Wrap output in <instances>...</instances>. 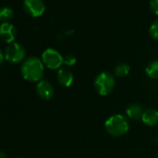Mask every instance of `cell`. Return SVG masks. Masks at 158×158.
<instances>
[{
  "instance_id": "obj_1",
  "label": "cell",
  "mask_w": 158,
  "mask_h": 158,
  "mask_svg": "<svg viewBox=\"0 0 158 158\" xmlns=\"http://www.w3.org/2000/svg\"><path fill=\"white\" fill-rule=\"evenodd\" d=\"M45 65L37 57H28L25 59L21 66V73L23 77L29 82H39L44 75Z\"/></svg>"
},
{
  "instance_id": "obj_2",
  "label": "cell",
  "mask_w": 158,
  "mask_h": 158,
  "mask_svg": "<svg viewBox=\"0 0 158 158\" xmlns=\"http://www.w3.org/2000/svg\"><path fill=\"white\" fill-rule=\"evenodd\" d=\"M105 130L113 137H121L127 133L129 123L123 114H114L110 116L104 123Z\"/></svg>"
},
{
  "instance_id": "obj_3",
  "label": "cell",
  "mask_w": 158,
  "mask_h": 158,
  "mask_svg": "<svg viewBox=\"0 0 158 158\" xmlns=\"http://www.w3.org/2000/svg\"><path fill=\"white\" fill-rule=\"evenodd\" d=\"M114 77L108 72H102L95 77L94 88L96 91L102 96H107L111 94L114 89Z\"/></svg>"
},
{
  "instance_id": "obj_4",
  "label": "cell",
  "mask_w": 158,
  "mask_h": 158,
  "mask_svg": "<svg viewBox=\"0 0 158 158\" xmlns=\"http://www.w3.org/2000/svg\"><path fill=\"white\" fill-rule=\"evenodd\" d=\"M5 59L10 63H19L24 60L26 50L25 48L19 43H11L7 46L4 51Z\"/></svg>"
},
{
  "instance_id": "obj_5",
  "label": "cell",
  "mask_w": 158,
  "mask_h": 158,
  "mask_svg": "<svg viewBox=\"0 0 158 158\" xmlns=\"http://www.w3.org/2000/svg\"><path fill=\"white\" fill-rule=\"evenodd\" d=\"M42 61L44 65L50 70L60 69L63 64V57L54 48H47L42 53Z\"/></svg>"
},
{
  "instance_id": "obj_6",
  "label": "cell",
  "mask_w": 158,
  "mask_h": 158,
  "mask_svg": "<svg viewBox=\"0 0 158 158\" xmlns=\"http://www.w3.org/2000/svg\"><path fill=\"white\" fill-rule=\"evenodd\" d=\"M23 10L32 17H39L45 12L46 7L42 0H24Z\"/></svg>"
},
{
  "instance_id": "obj_7",
  "label": "cell",
  "mask_w": 158,
  "mask_h": 158,
  "mask_svg": "<svg viewBox=\"0 0 158 158\" xmlns=\"http://www.w3.org/2000/svg\"><path fill=\"white\" fill-rule=\"evenodd\" d=\"M17 37V30L10 23H5L0 25V39L7 44H11Z\"/></svg>"
},
{
  "instance_id": "obj_8",
  "label": "cell",
  "mask_w": 158,
  "mask_h": 158,
  "mask_svg": "<svg viewBox=\"0 0 158 158\" xmlns=\"http://www.w3.org/2000/svg\"><path fill=\"white\" fill-rule=\"evenodd\" d=\"M35 91L37 96L45 101L50 100L54 95V88L48 80H41L36 84Z\"/></svg>"
},
{
  "instance_id": "obj_9",
  "label": "cell",
  "mask_w": 158,
  "mask_h": 158,
  "mask_svg": "<svg viewBox=\"0 0 158 158\" xmlns=\"http://www.w3.org/2000/svg\"><path fill=\"white\" fill-rule=\"evenodd\" d=\"M57 80L60 86L69 88L73 82V74L68 68H60L57 73Z\"/></svg>"
},
{
  "instance_id": "obj_10",
  "label": "cell",
  "mask_w": 158,
  "mask_h": 158,
  "mask_svg": "<svg viewBox=\"0 0 158 158\" xmlns=\"http://www.w3.org/2000/svg\"><path fill=\"white\" fill-rule=\"evenodd\" d=\"M144 111L145 110L143 109L142 105H140L139 103H132L127 107L126 114L129 119L138 121V120H140L142 118Z\"/></svg>"
},
{
  "instance_id": "obj_11",
  "label": "cell",
  "mask_w": 158,
  "mask_h": 158,
  "mask_svg": "<svg viewBox=\"0 0 158 158\" xmlns=\"http://www.w3.org/2000/svg\"><path fill=\"white\" fill-rule=\"evenodd\" d=\"M141 120L146 126L149 127H154L158 125V110L153 108L145 110Z\"/></svg>"
},
{
  "instance_id": "obj_12",
  "label": "cell",
  "mask_w": 158,
  "mask_h": 158,
  "mask_svg": "<svg viewBox=\"0 0 158 158\" xmlns=\"http://www.w3.org/2000/svg\"><path fill=\"white\" fill-rule=\"evenodd\" d=\"M129 72H130V66H129L127 63L121 62V63H118V64L114 67V76H116V77L123 78V77H126L127 75H128Z\"/></svg>"
},
{
  "instance_id": "obj_13",
  "label": "cell",
  "mask_w": 158,
  "mask_h": 158,
  "mask_svg": "<svg viewBox=\"0 0 158 158\" xmlns=\"http://www.w3.org/2000/svg\"><path fill=\"white\" fill-rule=\"evenodd\" d=\"M146 74L152 79H158V60H153L145 69Z\"/></svg>"
},
{
  "instance_id": "obj_14",
  "label": "cell",
  "mask_w": 158,
  "mask_h": 158,
  "mask_svg": "<svg viewBox=\"0 0 158 158\" xmlns=\"http://www.w3.org/2000/svg\"><path fill=\"white\" fill-rule=\"evenodd\" d=\"M13 10L10 8H1L0 9V22L2 23H10V21L13 17Z\"/></svg>"
},
{
  "instance_id": "obj_15",
  "label": "cell",
  "mask_w": 158,
  "mask_h": 158,
  "mask_svg": "<svg viewBox=\"0 0 158 158\" xmlns=\"http://www.w3.org/2000/svg\"><path fill=\"white\" fill-rule=\"evenodd\" d=\"M149 34H150L151 37H152L153 40L158 41V19L155 20V21L152 23V25L150 26Z\"/></svg>"
},
{
  "instance_id": "obj_16",
  "label": "cell",
  "mask_w": 158,
  "mask_h": 158,
  "mask_svg": "<svg viewBox=\"0 0 158 158\" xmlns=\"http://www.w3.org/2000/svg\"><path fill=\"white\" fill-rule=\"evenodd\" d=\"M75 63H76V57L73 54H66L63 57V64L64 65L71 67V66H73Z\"/></svg>"
},
{
  "instance_id": "obj_17",
  "label": "cell",
  "mask_w": 158,
  "mask_h": 158,
  "mask_svg": "<svg viewBox=\"0 0 158 158\" xmlns=\"http://www.w3.org/2000/svg\"><path fill=\"white\" fill-rule=\"evenodd\" d=\"M150 9L155 15L158 16V0H151Z\"/></svg>"
},
{
  "instance_id": "obj_18",
  "label": "cell",
  "mask_w": 158,
  "mask_h": 158,
  "mask_svg": "<svg viewBox=\"0 0 158 158\" xmlns=\"http://www.w3.org/2000/svg\"><path fill=\"white\" fill-rule=\"evenodd\" d=\"M4 59H5V55H4V52L1 50V48H0V65H1L4 61Z\"/></svg>"
},
{
  "instance_id": "obj_19",
  "label": "cell",
  "mask_w": 158,
  "mask_h": 158,
  "mask_svg": "<svg viewBox=\"0 0 158 158\" xmlns=\"http://www.w3.org/2000/svg\"><path fill=\"white\" fill-rule=\"evenodd\" d=\"M0 158H8V155L4 152L0 151Z\"/></svg>"
},
{
  "instance_id": "obj_20",
  "label": "cell",
  "mask_w": 158,
  "mask_h": 158,
  "mask_svg": "<svg viewBox=\"0 0 158 158\" xmlns=\"http://www.w3.org/2000/svg\"><path fill=\"white\" fill-rule=\"evenodd\" d=\"M16 158H24V157H16Z\"/></svg>"
},
{
  "instance_id": "obj_21",
  "label": "cell",
  "mask_w": 158,
  "mask_h": 158,
  "mask_svg": "<svg viewBox=\"0 0 158 158\" xmlns=\"http://www.w3.org/2000/svg\"><path fill=\"white\" fill-rule=\"evenodd\" d=\"M157 158H158V153H157Z\"/></svg>"
}]
</instances>
